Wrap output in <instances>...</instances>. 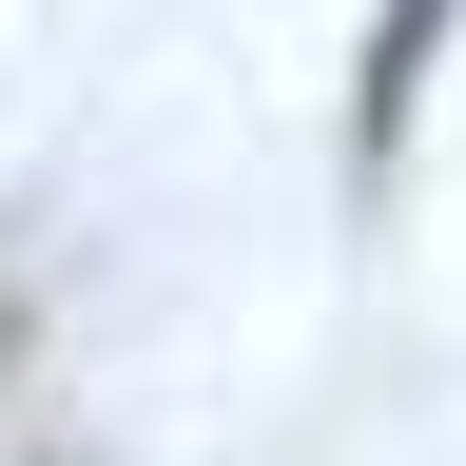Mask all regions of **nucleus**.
<instances>
[{
	"label": "nucleus",
	"instance_id": "nucleus-1",
	"mask_svg": "<svg viewBox=\"0 0 466 466\" xmlns=\"http://www.w3.org/2000/svg\"><path fill=\"white\" fill-rule=\"evenodd\" d=\"M447 20H466V0H389V20H370V58H350V156H389V137H408V97H428Z\"/></svg>",
	"mask_w": 466,
	"mask_h": 466
}]
</instances>
